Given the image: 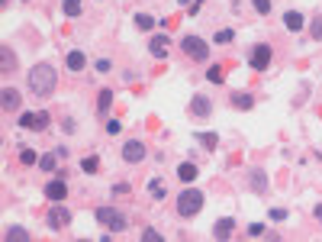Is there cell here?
I'll list each match as a JSON object with an SVG mask.
<instances>
[{
    "label": "cell",
    "mask_w": 322,
    "mask_h": 242,
    "mask_svg": "<svg viewBox=\"0 0 322 242\" xmlns=\"http://www.w3.org/2000/svg\"><path fill=\"white\" fill-rule=\"evenodd\" d=\"M55 84H58V74H55V68L48 62H39V65H32L29 68V91L36 97H52V91H55Z\"/></svg>",
    "instance_id": "6da1fadb"
},
{
    "label": "cell",
    "mask_w": 322,
    "mask_h": 242,
    "mask_svg": "<svg viewBox=\"0 0 322 242\" xmlns=\"http://www.w3.org/2000/svg\"><path fill=\"white\" fill-rule=\"evenodd\" d=\"M177 213L181 217H197L200 210H203V191H197V188H184L181 194H177Z\"/></svg>",
    "instance_id": "7a4b0ae2"
},
{
    "label": "cell",
    "mask_w": 322,
    "mask_h": 242,
    "mask_svg": "<svg viewBox=\"0 0 322 242\" xmlns=\"http://www.w3.org/2000/svg\"><path fill=\"white\" fill-rule=\"evenodd\" d=\"M181 48L190 55L193 62H207L209 58V46L200 39V36H184V39H181Z\"/></svg>",
    "instance_id": "3957f363"
},
{
    "label": "cell",
    "mask_w": 322,
    "mask_h": 242,
    "mask_svg": "<svg viewBox=\"0 0 322 242\" xmlns=\"http://www.w3.org/2000/svg\"><path fill=\"white\" fill-rule=\"evenodd\" d=\"M248 65H252L254 71H264L271 65V46H264V42H261V46H254L252 48V58H248Z\"/></svg>",
    "instance_id": "277c9868"
},
{
    "label": "cell",
    "mask_w": 322,
    "mask_h": 242,
    "mask_svg": "<svg viewBox=\"0 0 322 242\" xmlns=\"http://www.w3.org/2000/svg\"><path fill=\"white\" fill-rule=\"evenodd\" d=\"M46 197H48L52 203H62L65 197H68V184H65V178L48 181V184H46Z\"/></svg>",
    "instance_id": "5b68a950"
},
{
    "label": "cell",
    "mask_w": 322,
    "mask_h": 242,
    "mask_svg": "<svg viewBox=\"0 0 322 242\" xmlns=\"http://www.w3.org/2000/svg\"><path fill=\"white\" fill-rule=\"evenodd\" d=\"M123 158H126L129 165H138L142 158H145V145H142L138 139H129V142L123 145Z\"/></svg>",
    "instance_id": "8992f818"
},
{
    "label": "cell",
    "mask_w": 322,
    "mask_h": 242,
    "mask_svg": "<svg viewBox=\"0 0 322 242\" xmlns=\"http://www.w3.org/2000/svg\"><path fill=\"white\" fill-rule=\"evenodd\" d=\"M171 48V39H168V32H161V36H152V42H148V52L155 55V58H164Z\"/></svg>",
    "instance_id": "52a82bcc"
},
{
    "label": "cell",
    "mask_w": 322,
    "mask_h": 242,
    "mask_svg": "<svg viewBox=\"0 0 322 242\" xmlns=\"http://www.w3.org/2000/svg\"><path fill=\"white\" fill-rule=\"evenodd\" d=\"M71 223V213L65 210V207H52V210H48V226L52 229H65Z\"/></svg>",
    "instance_id": "ba28073f"
},
{
    "label": "cell",
    "mask_w": 322,
    "mask_h": 242,
    "mask_svg": "<svg viewBox=\"0 0 322 242\" xmlns=\"http://www.w3.org/2000/svg\"><path fill=\"white\" fill-rule=\"evenodd\" d=\"M190 113H193V117H197V120H207L209 113H213V107H209V97L197 94V97H193V100H190Z\"/></svg>",
    "instance_id": "9c48e42d"
},
{
    "label": "cell",
    "mask_w": 322,
    "mask_h": 242,
    "mask_svg": "<svg viewBox=\"0 0 322 242\" xmlns=\"http://www.w3.org/2000/svg\"><path fill=\"white\" fill-rule=\"evenodd\" d=\"M248 184H252L254 194H264V191H268V174L261 171V168H252V171H248Z\"/></svg>",
    "instance_id": "30bf717a"
},
{
    "label": "cell",
    "mask_w": 322,
    "mask_h": 242,
    "mask_svg": "<svg viewBox=\"0 0 322 242\" xmlns=\"http://www.w3.org/2000/svg\"><path fill=\"white\" fill-rule=\"evenodd\" d=\"M0 100H3V110H7V113H13V110H20V91H16V87H3Z\"/></svg>",
    "instance_id": "8fae6325"
},
{
    "label": "cell",
    "mask_w": 322,
    "mask_h": 242,
    "mask_svg": "<svg viewBox=\"0 0 322 242\" xmlns=\"http://www.w3.org/2000/svg\"><path fill=\"white\" fill-rule=\"evenodd\" d=\"M232 229H235V219H232V217H223V219H216L213 236H216V239H229Z\"/></svg>",
    "instance_id": "7c38bea8"
},
{
    "label": "cell",
    "mask_w": 322,
    "mask_h": 242,
    "mask_svg": "<svg viewBox=\"0 0 322 242\" xmlns=\"http://www.w3.org/2000/svg\"><path fill=\"white\" fill-rule=\"evenodd\" d=\"M284 26H287L290 32H299V29H303V13H297V10L284 13Z\"/></svg>",
    "instance_id": "4fadbf2b"
},
{
    "label": "cell",
    "mask_w": 322,
    "mask_h": 242,
    "mask_svg": "<svg viewBox=\"0 0 322 242\" xmlns=\"http://www.w3.org/2000/svg\"><path fill=\"white\" fill-rule=\"evenodd\" d=\"M177 178L187 181V184H190V181H197V165H193V162H184L181 168H177Z\"/></svg>",
    "instance_id": "5bb4252c"
},
{
    "label": "cell",
    "mask_w": 322,
    "mask_h": 242,
    "mask_svg": "<svg viewBox=\"0 0 322 242\" xmlns=\"http://www.w3.org/2000/svg\"><path fill=\"white\" fill-rule=\"evenodd\" d=\"M232 107H235V110H252L254 97L252 94H232Z\"/></svg>",
    "instance_id": "9a60e30c"
},
{
    "label": "cell",
    "mask_w": 322,
    "mask_h": 242,
    "mask_svg": "<svg viewBox=\"0 0 322 242\" xmlns=\"http://www.w3.org/2000/svg\"><path fill=\"white\" fill-rule=\"evenodd\" d=\"M87 65V55L84 52H68V68L71 71H81Z\"/></svg>",
    "instance_id": "2e32d148"
},
{
    "label": "cell",
    "mask_w": 322,
    "mask_h": 242,
    "mask_svg": "<svg viewBox=\"0 0 322 242\" xmlns=\"http://www.w3.org/2000/svg\"><path fill=\"white\" fill-rule=\"evenodd\" d=\"M3 239H7V242H13V239L16 242H26V239H29V233H26L23 226H10L7 233H3Z\"/></svg>",
    "instance_id": "e0dca14e"
},
{
    "label": "cell",
    "mask_w": 322,
    "mask_h": 242,
    "mask_svg": "<svg viewBox=\"0 0 322 242\" xmlns=\"http://www.w3.org/2000/svg\"><path fill=\"white\" fill-rule=\"evenodd\" d=\"M62 7H65V16H81L84 3L81 0H62Z\"/></svg>",
    "instance_id": "ac0fdd59"
},
{
    "label": "cell",
    "mask_w": 322,
    "mask_h": 242,
    "mask_svg": "<svg viewBox=\"0 0 322 242\" xmlns=\"http://www.w3.org/2000/svg\"><path fill=\"white\" fill-rule=\"evenodd\" d=\"M0 55H3V74H10V71L16 68V58H13V52H10V48L3 46V48H0Z\"/></svg>",
    "instance_id": "d6986e66"
},
{
    "label": "cell",
    "mask_w": 322,
    "mask_h": 242,
    "mask_svg": "<svg viewBox=\"0 0 322 242\" xmlns=\"http://www.w3.org/2000/svg\"><path fill=\"white\" fill-rule=\"evenodd\" d=\"M107 226H110V233H123V229H126V217H123V213H113V219H110Z\"/></svg>",
    "instance_id": "ffe728a7"
},
{
    "label": "cell",
    "mask_w": 322,
    "mask_h": 242,
    "mask_svg": "<svg viewBox=\"0 0 322 242\" xmlns=\"http://www.w3.org/2000/svg\"><path fill=\"white\" fill-rule=\"evenodd\" d=\"M55 165H58V152H55V155H42V158H39V168H42V171H55Z\"/></svg>",
    "instance_id": "44dd1931"
},
{
    "label": "cell",
    "mask_w": 322,
    "mask_h": 242,
    "mask_svg": "<svg viewBox=\"0 0 322 242\" xmlns=\"http://www.w3.org/2000/svg\"><path fill=\"white\" fill-rule=\"evenodd\" d=\"M110 103H113V91H100V103H97V110H100V113H107Z\"/></svg>",
    "instance_id": "7402d4cb"
},
{
    "label": "cell",
    "mask_w": 322,
    "mask_h": 242,
    "mask_svg": "<svg viewBox=\"0 0 322 242\" xmlns=\"http://www.w3.org/2000/svg\"><path fill=\"white\" fill-rule=\"evenodd\" d=\"M207 81H213V84H223V81H226L223 68H219V65H213V68H209V74H207Z\"/></svg>",
    "instance_id": "603a6c76"
},
{
    "label": "cell",
    "mask_w": 322,
    "mask_h": 242,
    "mask_svg": "<svg viewBox=\"0 0 322 242\" xmlns=\"http://www.w3.org/2000/svg\"><path fill=\"white\" fill-rule=\"evenodd\" d=\"M20 162H23V165H36V162H39L36 148H23V152H20Z\"/></svg>",
    "instance_id": "cb8c5ba5"
},
{
    "label": "cell",
    "mask_w": 322,
    "mask_h": 242,
    "mask_svg": "<svg viewBox=\"0 0 322 242\" xmlns=\"http://www.w3.org/2000/svg\"><path fill=\"white\" fill-rule=\"evenodd\" d=\"M46 126H48V113H46V110H39L36 120H32V129H46Z\"/></svg>",
    "instance_id": "d4e9b609"
},
{
    "label": "cell",
    "mask_w": 322,
    "mask_h": 242,
    "mask_svg": "<svg viewBox=\"0 0 322 242\" xmlns=\"http://www.w3.org/2000/svg\"><path fill=\"white\" fill-rule=\"evenodd\" d=\"M136 26H138V29H152V26H155V20H152L148 13H138V16H136Z\"/></svg>",
    "instance_id": "484cf974"
},
{
    "label": "cell",
    "mask_w": 322,
    "mask_h": 242,
    "mask_svg": "<svg viewBox=\"0 0 322 242\" xmlns=\"http://www.w3.org/2000/svg\"><path fill=\"white\" fill-rule=\"evenodd\" d=\"M200 142H203V145H207L209 152H213V148H216V142H219V139H216V133H200Z\"/></svg>",
    "instance_id": "4316f807"
},
{
    "label": "cell",
    "mask_w": 322,
    "mask_h": 242,
    "mask_svg": "<svg viewBox=\"0 0 322 242\" xmlns=\"http://www.w3.org/2000/svg\"><path fill=\"white\" fill-rule=\"evenodd\" d=\"M81 168H84L87 174H93V171H97V168H100V162H97V158L91 155V158H84V162H81Z\"/></svg>",
    "instance_id": "83f0119b"
},
{
    "label": "cell",
    "mask_w": 322,
    "mask_h": 242,
    "mask_svg": "<svg viewBox=\"0 0 322 242\" xmlns=\"http://www.w3.org/2000/svg\"><path fill=\"white\" fill-rule=\"evenodd\" d=\"M142 239H145V242H161L164 236H161L158 229H142Z\"/></svg>",
    "instance_id": "f1b7e54d"
},
{
    "label": "cell",
    "mask_w": 322,
    "mask_h": 242,
    "mask_svg": "<svg viewBox=\"0 0 322 242\" xmlns=\"http://www.w3.org/2000/svg\"><path fill=\"white\" fill-rule=\"evenodd\" d=\"M252 3H254V10H258L261 16H268V13H271V0H252Z\"/></svg>",
    "instance_id": "f546056e"
},
{
    "label": "cell",
    "mask_w": 322,
    "mask_h": 242,
    "mask_svg": "<svg viewBox=\"0 0 322 242\" xmlns=\"http://www.w3.org/2000/svg\"><path fill=\"white\" fill-rule=\"evenodd\" d=\"M309 36H313V39H322V16H316V20H313V29H309Z\"/></svg>",
    "instance_id": "4dcf8cb0"
},
{
    "label": "cell",
    "mask_w": 322,
    "mask_h": 242,
    "mask_svg": "<svg viewBox=\"0 0 322 242\" xmlns=\"http://www.w3.org/2000/svg\"><path fill=\"white\" fill-rule=\"evenodd\" d=\"M107 133H110V136L123 133V126H119V120H110V123H107Z\"/></svg>",
    "instance_id": "1f68e13d"
},
{
    "label": "cell",
    "mask_w": 322,
    "mask_h": 242,
    "mask_svg": "<svg viewBox=\"0 0 322 242\" xmlns=\"http://www.w3.org/2000/svg\"><path fill=\"white\" fill-rule=\"evenodd\" d=\"M216 42H232V29H223V32H216Z\"/></svg>",
    "instance_id": "d6a6232c"
},
{
    "label": "cell",
    "mask_w": 322,
    "mask_h": 242,
    "mask_svg": "<svg viewBox=\"0 0 322 242\" xmlns=\"http://www.w3.org/2000/svg\"><path fill=\"white\" fill-rule=\"evenodd\" d=\"M32 120H36V113H20V126H32Z\"/></svg>",
    "instance_id": "836d02e7"
},
{
    "label": "cell",
    "mask_w": 322,
    "mask_h": 242,
    "mask_svg": "<svg viewBox=\"0 0 322 242\" xmlns=\"http://www.w3.org/2000/svg\"><path fill=\"white\" fill-rule=\"evenodd\" d=\"M248 236H264V226H261V223H252V226H248Z\"/></svg>",
    "instance_id": "e575fe53"
},
{
    "label": "cell",
    "mask_w": 322,
    "mask_h": 242,
    "mask_svg": "<svg viewBox=\"0 0 322 242\" xmlns=\"http://www.w3.org/2000/svg\"><path fill=\"white\" fill-rule=\"evenodd\" d=\"M271 219H277V223H280V219H287V210H271Z\"/></svg>",
    "instance_id": "d590c367"
},
{
    "label": "cell",
    "mask_w": 322,
    "mask_h": 242,
    "mask_svg": "<svg viewBox=\"0 0 322 242\" xmlns=\"http://www.w3.org/2000/svg\"><path fill=\"white\" fill-rule=\"evenodd\" d=\"M316 219H319V223H322V207H316Z\"/></svg>",
    "instance_id": "8d00e7d4"
}]
</instances>
